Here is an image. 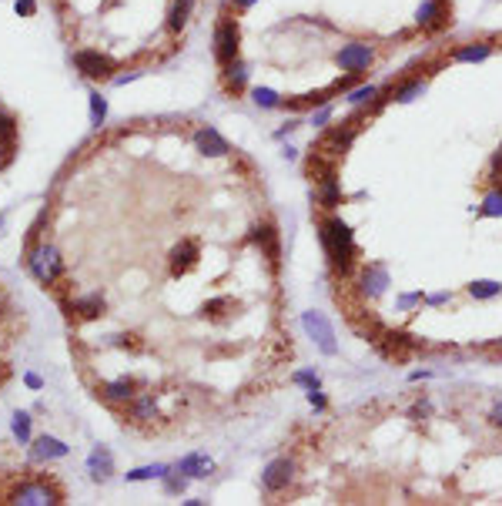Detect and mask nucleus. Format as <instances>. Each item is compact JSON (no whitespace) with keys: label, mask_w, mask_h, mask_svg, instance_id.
Returning a JSON list of instances; mask_svg holds the SVG:
<instances>
[{"label":"nucleus","mask_w":502,"mask_h":506,"mask_svg":"<svg viewBox=\"0 0 502 506\" xmlns=\"http://www.w3.org/2000/svg\"><path fill=\"white\" fill-rule=\"evenodd\" d=\"M302 325H305L308 339L315 342L318 349L325 355H335L339 353V342H335V329H332V322L322 315V312H305L302 315Z\"/></svg>","instance_id":"obj_2"},{"label":"nucleus","mask_w":502,"mask_h":506,"mask_svg":"<svg viewBox=\"0 0 502 506\" xmlns=\"http://www.w3.org/2000/svg\"><path fill=\"white\" fill-rule=\"evenodd\" d=\"M154 476H168V466H141V470H134V473H128V480H154Z\"/></svg>","instance_id":"obj_32"},{"label":"nucleus","mask_w":502,"mask_h":506,"mask_svg":"<svg viewBox=\"0 0 502 506\" xmlns=\"http://www.w3.org/2000/svg\"><path fill=\"white\" fill-rule=\"evenodd\" d=\"M195 144H198V151L208 154V158H221V154L231 151V144L225 141L215 128H201V131L195 134Z\"/></svg>","instance_id":"obj_8"},{"label":"nucleus","mask_w":502,"mask_h":506,"mask_svg":"<svg viewBox=\"0 0 502 506\" xmlns=\"http://www.w3.org/2000/svg\"><path fill=\"white\" fill-rule=\"evenodd\" d=\"M14 134H17L14 121L7 118V114H0V141H14Z\"/></svg>","instance_id":"obj_34"},{"label":"nucleus","mask_w":502,"mask_h":506,"mask_svg":"<svg viewBox=\"0 0 502 506\" xmlns=\"http://www.w3.org/2000/svg\"><path fill=\"white\" fill-rule=\"evenodd\" d=\"M31 272L41 278V282H54V278L61 275V255H57V248L41 245L31 258Z\"/></svg>","instance_id":"obj_5"},{"label":"nucleus","mask_w":502,"mask_h":506,"mask_svg":"<svg viewBox=\"0 0 502 506\" xmlns=\"http://www.w3.org/2000/svg\"><path fill=\"white\" fill-rule=\"evenodd\" d=\"M339 201H342L339 181H335V175H325L322 178V205H325V208H335Z\"/></svg>","instance_id":"obj_23"},{"label":"nucleus","mask_w":502,"mask_h":506,"mask_svg":"<svg viewBox=\"0 0 502 506\" xmlns=\"http://www.w3.org/2000/svg\"><path fill=\"white\" fill-rule=\"evenodd\" d=\"M195 262H198V245L195 242L175 245V252H171V275H185Z\"/></svg>","instance_id":"obj_10"},{"label":"nucleus","mask_w":502,"mask_h":506,"mask_svg":"<svg viewBox=\"0 0 502 506\" xmlns=\"http://www.w3.org/2000/svg\"><path fill=\"white\" fill-rule=\"evenodd\" d=\"M255 242L265 245L268 248V258H272V265H278V238H275V231L265 225V228H255Z\"/></svg>","instance_id":"obj_22"},{"label":"nucleus","mask_w":502,"mask_h":506,"mask_svg":"<svg viewBox=\"0 0 502 506\" xmlns=\"http://www.w3.org/2000/svg\"><path fill=\"white\" fill-rule=\"evenodd\" d=\"M71 308H74V312H81V315H88V319H94V315H101V312H104V298H101V295L77 298Z\"/></svg>","instance_id":"obj_21"},{"label":"nucleus","mask_w":502,"mask_h":506,"mask_svg":"<svg viewBox=\"0 0 502 506\" xmlns=\"http://www.w3.org/2000/svg\"><path fill=\"white\" fill-rule=\"evenodd\" d=\"M258 0H235V7H241V11H248V7H255Z\"/></svg>","instance_id":"obj_41"},{"label":"nucleus","mask_w":502,"mask_h":506,"mask_svg":"<svg viewBox=\"0 0 502 506\" xmlns=\"http://www.w3.org/2000/svg\"><path fill=\"white\" fill-rule=\"evenodd\" d=\"M88 98H91V124H94V128H101V124H104V118H108V101L101 98L98 91H91Z\"/></svg>","instance_id":"obj_24"},{"label":"nucleus","mask_w":502,"mask_h":506,"mask_svg":"<svg viewBox=\"0 0 502 506\" xmlns=\"http://www.w3.org/2000/svg\"><path fill=\"white\" fill-rule=\"evenodd\" d=\"M308 403H312L315 409H325L328 406V399L322 396V389H308Z\"/></svg>","instance_id":"obj_36"},{"label":"nucleus","mask_w":502,"mask_h":506,"mask_svg":"<svg viewBox=\"0 0 502 506\" xmlns=\"http://www.w3.org/2000/svg\"><path fill=\"white\" fill-rule=\"evenodd\" d=\"M231 298H215V302H205V315H221V308H228Z\"/></svg>","instance_id":"obj_35"},{"label":"nucleus","mask_w":502,"mask_h":506,"mask_svg":"<svg viewBox=\"0 0 502 506\" xmlns=\"http://www.w3.org/2000/svg\"><path fill=\"white\" fill-rule=\"evenodd\" d=\"M499 292H502V285H499V282H489V278H486V282H472V285H469L472 298H496Z\"/></svg>","instance_id":"obj_28"},{"label":"nucleus","mask_w":502,"mask_h":506,"mask_svg":"<svg viewBox=\"0 0 502 506\" xmlns=\"http://www.w3.org/2000/svg\"><path fill=\"white\" fill-rule=\"evenodd\" d=\"M422 91H426V81H422V77H415V81H405L402 88H395L392 98L399 101V104H409V101H415Z\"/></svg>","instance_id":"obj_19"},{"label":"nucleus","mask_w":502,"mask_h":506,"mask_svg":"<svg viewBox=\"0 0 502 506\" xmlns=\"http://www.w3.org/2000/svg\"><path fill=\"white\" fill-rule=\"evenodd\" d=\"M104 396H108V399H131L134 396V383H131V379H118V383L104 385Z\"/></svg>","instance_id":"obj_26"},{"label":"nucleus","mask_w":502,"mask_h":506,"mask_svg":"<svg viewBox=\"0 0 502 506\" xmlns=\"http://www.w3.org/2000/svg\"><path fill=\"white\" fill-rule=\"evenodd\" d=\"M322 245L328 252V262L335 272H349L352 262H355V238H352V228L342 218H325L322 221Z\"/></svg>","instance_id":"obj_1"},{"label":"nucleus","mask_w":502,"mask_h":506,"mask_svg":"<svg viewBox=\"0 0 502 506\" xmlns=\"http://www.w3.org/2000/svg\"><path fill=\"white\" fill-rule=\"evenodd\" d=\"M328 118H332V108H328V104H325V108H322V111H318V114H315V118H312V124H315V128H322V124H325Z\"/></svg>","instance_id":"obj_38"},{"label":"nucleus","mask_w":502,"mask_h":506,"mask_svg":"<svg viewBox=\"0 0 502 506\" xmlns=\"http://www.w3.org/2000/svg\"><path fill=\"white\" fill-rule=\"evenodd\" d=\"M372 98H379V91L372 88V84H362V88H352V91H349V101H352V104H369Z\"/></svg>","instance_id":"obj_31"},{"label":"nucleus","mask_w":502,"mask_h":506,"mask_svg":"<svg viewBox=\"0 0 502 506\" xmlns=\"http://www.w3.org/2000/svg\"><path fill=\"white\" fill-rule=\"evenodd\" d=\"M131 416L141 419V422H144V419H154V416H158V406H154V399H151V396H141L138 403H134Z\"/></svg>","instance_id":"obj_29"},{"label":"nucleus","mask_w":502,"mask_h":506,"mask_svg":"<svg viewBox=\"0 0 502 506\" xmlns=\"http://www.w3.org/2000/svg\"><path fill=\"white\" fill-rule=\"evenodd\" d=\"M499 342H502V339H499Z\"/></svg>","instance_id":"obj_43"},{"label":"nucleus","mask_w":502,"mask_h":506,"mask_svg":"<svg viewBox=\"0 0 502 506\" xmlns=\"http://www.w3.org/2000/svg\"><path fill=\"white\" fill-rule=\"evenodd\" d=\"M442 17H446L442 0H422L419 11H415V24L419 27H436V24H442Z\"/></svg>","instance_id":"obj_12"},{"label":"nucleus","mask_w":502,"mask_h":506,"mask_svg":"<svg viewBox=\"0 0 502 506\" xmlns=\"http://www.w3.org/2000/svg\"><path fill=\"white\" fill-rule=\"evenodd\" d=\"M492 54V44H469V47H459L452 61H462V64H472V61H486Z\"/></svg>","instance_id":"obj_17"},{"label":"nucleus","mask_w":502,"mask_h":506,"mask_svg":"<svg viewBox=\"0 0 502 506\" xmlns=\"http://www.w3.org/2000/svg\"><path fill=\"white\" fill-rule=\"evenodd\" d=\"M178 470H181L185 476H191V480H205V476H211L215 462L208 460L205 452H195V456H185V460L178 462Z\"/></svg>","instance_id":"obj_11"},{"label":"nucleus","mask_w":502,"mask_h":506,"mask_svg":"<svg viewBox=\"0 0 502 506\" xmlns=\"http://www.w3.org/2000/svg\"><path fill=\"white\" fill-rule=\"evenodd\" d=\"M74 64L77 71L84 77H108L111 74V57H104L101 51H77L74 54Z\"/></svg>","instance_id":"obj_7"},{"label":"nucleus","mask_w":502,"mask_h":506,"mask_svg":"<svg viewBox=\"0 0 502 506\" xmlns=\"http://www.w3.org/2000/svg\"><path fill=\"white\" fill-rule=\"evenodd\" d=\"M352 141H355V128H335V131L325 138V151L342 154L352 148Z\"/></svg>","instance_id":"obj_14"},{"label":"nucleus","mask_w":502,"mask_h":506,"mask_svg":"<svg viewBox=\"0 0 502 506\" xmlns=\"http://www.w3.org/2000/svg\"><path fill=\"white\" fill-rule=\"evenodd\" d=\"M298 385H308V389H322V383H318V375L315 373H308V369H302V373L292 375Z\"/></svg>","instance_id":"obj_33"},{"label":"nucleus","mask_w":502,"mask_h":506,"mask_svg":"<svg viewBox=\"0 0 502 506\" xmlns=\"http://www.w3.org/2000/svg\"><path fill=\"white\" fill-rule=\"evenodd\" d=\"M31 11H34V0H17V14H21V17Z\"/></svg>","instance_id":"obj_39"},{"label":"nucleus","mask_w":502,"mask_h":506,"mask_svg":"<svg viewBox=\"0 0 502 506\" xmlns=\"http://www.w3.org/2000/svg\"><path fill=\"white\" fill-rule=\"evenodd\" d=\"M385 285H389V272H385V265H369L365 272H362V292L369 298L382 295Z\"/></svg>","instance_id":"obj_9"},{"label":"nucleus","mask_w":502,"mask_h":506,"mask_svg":"<svg viewBox=\"0 0 502 506\" xmlns=\"http://www.w3.org/2000/svg\"><path fill=\"white\" fill-rule=\"evenodd\" d=\"M372 61H375V51H372L369 44H359V41H355V44H345L339 54H335V64H339L342 71H349V74L365 71Z\"/></svg>","instance_id":"obj_4"},{"label":"nucleus","mask_w":502,"mask_h":506,"mask_svg":"<svg viewBox=\"0 0 502 506\" xmlns=\"http://www.w3.org/2000/svg\"><path fill=\"white\" fill-rule=\"evenodd\" d=\"M14 436L21 442L31 440V416H27V413H17V416H14Z\"/></svg>","instance_id":"obj_30"},{"label":"nucleus","mask_w":502,"mask_h":506,"mask_svg":"<svg viewBox=\"0 0 502 506\" xmlns=\"http://www.w3.org/2000/svg\"><path fill=\"white\" fill-rule=\"evenodd\" d=\"M27 385H31V389H41V375H34V373H27Z\"/></svg>","instance_id":"obj_40"},{"label":"nucleus","mask_w":502,"mask_h":506,"mask_svg":"<svg viewBox=\"0 0 502 506\" xmlns=\"http://www.w3.org/2000/svg\"><path fill=\"white\" fill-rule=\"evenodd\" d=\"M164 490H168V493H181V490H185V476H181V480H178V476H168Z\"/></svg>","instance_id":"obj_37"},{"label":"nucleus","mask_w":502,"mask_h":506,"mask_svg":"<svg viewBox=\"0 0 502 506\" xmlns=\"http://www.w3.org/2000/svg\"><path fill=\"white\" fill-rule=\"evenodd\" d=\"M245 84H248V67L241 64V61H231V64H228V88L241 91Z\"/></svg>","instance_id":"obj_25"},{"label":"nucleus","mask_w":502,"mask_h":506,"mask_svg":"<svg viewBox=\"0 0 502 506\" xmlns=\"http://www.w3.org/2000/svg\"><path fill=\"white\" fill-rule=\"evenodd\" d=\"M292 473H295V462L292 460H275L265 466L262 473V483L268 493H278V490H285V486L292 483Z\"/></svg>","instance_id":"obj_6"},{"label":"nucleus","mask_w":502,"mask_h":506,"mask_svg":"<svg viewBox=\"0 0 502 506\" xmlns=\"http://www.w3.org/2000/svg\"><path fill=\"white\" fill-rule=\"evenodd\" d=\"M14 503H57L51 490H41V486H21Z\"/></svg>","instance_id":"obj_15"},{"label":"nucleus","mask_w":502,"mask_h":506,"mask_svg":"<svg viewBox=\"0 0 502 506\" xmlns=\"http://www.w3.org/2000/svg\"><path fill=\"white\" fill-rule=\"evenodd\" d=\"M91 476H94V480H104V476L111 473V452L104 450V446H98V450L91 452Z\"/></svg>","instance_id":"obj_18"},{"label":"nucleus","mask_w":502,"mask_h":506,"mask_svg":"<svg viewBox=\"0 0 502 506\" xmlns=\"http://www.w3.org/2000/svg\"><path fill=\"white\" fill-rule=\"evenodd\" d=\"M61 456H67V446L54 436H41L34 442V460H61Z\"/></svg>","instance_id":"obj_13"},{"label":"nucleus","mask_w":502,"mask_h":506,"mask_svg":"<svg viewBox=\"0 0 502 506\" xmlns=\"http://www.w3.org/2000/svg\"><path fill=\"white\" fill-rule=\"evenodd\" d=\"M251 98H255L258 108H278V104H282V94L272 91V88H255L251 91Z\"/></svg>","instance_id":"obj_27"},{"label":"nucleus","mask_w":502,"mask_h":506,"mask_svg":"<svg viewBox=\"0 0 502 506\" xmlns=\"http://www.w3.org/2000/svg\"><path fill=\"white\" fill-rule=\"evenodd\" d=\"M429 302H432V305H442V302H449V295H446V292H439V295H432Z\"/></svg>","instance_id":"obj_42"},{"label":"nucleus","mask_w":502,"mask_h":506,"mask_svg":"<svg viewBox=\"0 0 502 506\" xmlns=\"http://www.w3.org/2000/svg\"><path fill=\"white\" fill-rule=\"evenodd\" d=\"M238 24L231 21V17H225V21H218V27H215V54H218V61L225 67L231 64V61H238Z\"/></svg>","instance_id":"obj_3"},{"label":"nucleus","mask_w":502,"mask_h":506,"mask_svg":"<svg viewBox=\"0 0 502 506\" xmlns=\"http://www.w3.org/2000/svg\"><path fill=\"white\" fill-rule=\"evenodd\" d=\"M479 215L482 218H502V188H492L489 195H486Z\"/></svg>","instance_id":"obj_20"},{"label":"nucleus","mask_w":502,"mask_h":506,"mask_svg":"<svg viewBox=\"0 0 502 506\" xmlns=\"http://www.w3.org/2000/svg\"><path fill=\"white\" fill-rule=\"evenodd\" d=\"M191 7H195V0H175V7H171V14H168V27H171L175 34L188 24V17H191Z\"/></svg>","instance_id":"obj_16"}]
</instances>
